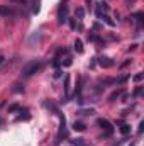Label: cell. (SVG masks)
Masks as SVG:
<instances>
[{"label":"cell","instance_id":"obj_21","mask_svg":"<svg viewBox=\"0 0 144 146\" xmlns=\"http://www.w3.org/2000/svg\"><path fill=\"white\" fill-rule=\"evenodd\" d=\"M141 94H143V87H137V88L134 90V97H139Z\"/></svg>","mask_w":144,"mask_h":146},{"label":"cell","instance_id":"obj_12","mask_svg":"<svg viewBox=\"0 0 144 146\" xmlns=\"http://www.w3.org/2000/svg\"><path fill=\"white\" fill-rule=\"evenodd\" d=\"M44 107H46V109H49V110H53L54 114H58V112H59V110H58V107H56L51 100H49V102H44Z\"/></svg>","mask_w":144,"mask_h":146},{"label":"cell","instance_id":"obj_7","mask_svg":"<svg viewBox=\"0 0 144 146\" xmlns=\"http://www.w3.org/2000/svg\"><path fill=\"white\" fill-rule=\"evenodd\" d=\"M73 129H75V131H78V133H81V131H85V129H87V124H85L83 121H75Z\"/></svg>","mask_w":144,"mask_h":146},{"label":"cell","instance_id":"obj_23","mask_svg":"<svg viewBox=\"0 0 144 146\" xmlns=\"http://www.w3.org/2000/svg\"><path fill=\"white\" fill-rule=\"evenodd\" d=\"M143 78H144V75H143V73H137V75L134 76V80H136V82H141Z\"/></svg>","mask_w":144,"mask_h":146},{"label":"cell","instance_id":"obj_22","mask_svg":"<svg viewBox=\"0 0 144 146\" xmlns=\"http://www.w3.org/2000/svg\"><path fill=\"white\" fill-rule=\"evenodd\" d=\"M71 58H70V56H68V58H66V60H65V63H63V66H71Z\"/></svg>","mask_w":144,"mask_h":146},{"label":"cell","instance_id":"obj_4","mask_svg":"<svg viewBox=\"0 0 144 146\" xmlns=\"http://www.w3.org/2000/svg\"><path fill=\"white\" fill-rule=\"evenodd\" d=\"M97 60V63L100 65V66H104V68H110V66H114V61L107 58V56H100V58H95Z\"/></svg>","mask_w":144,"mask_h":146},{"label":"cell","instance_id":"obj_28","mask_svg":"<svg viewBox=\"0 0 144 146\" xmlns=\"http://www.w3.org/2000/svg\"><path fill=\"white\" fill-rule=\"evenodd\" d=\"M129 146H136V143H131V145H129Z\"/></svg>","mask_w":144,"mask_h":146},{"label":"cell","instance_id":"obj_16","mask_svg":"<svg viewBox=\"0 0 144 146\" xmlns=\"http://www.w3.org/2000/svg\"><path fill=\"white\" fill-rule=\"evenodd\" d=\"M17 110H20V106H19V104H12V106H9V112H17Z\"/></svg>","mask_w":144,"mask_h":146},{"label":"cell","instance_id":"obj_5","mask_svg":"<svg viewBox=\"0 0 144 146\" xmlns=\"http://www.w3.org/2000/svg\"><path fill=\"white\" fill-rule=\"evenodd\" d=\"M97 124H98L102 129H105L107 133H112V134H114V126L108 122L107 119H98V121H97Z\"/></svg>","mask_w":144,"mask_h":146},{"label":"cell","instance_id":"obj_20","mask_svg":"<svg viewBox=\"0 0 144 146\" xmlns=\"http://www.w3.org/2000/svg\"><path fill=\"white\" fill-rule=\"evenodd\" d=\"M132 17H136V19H137V21L141 22V21H143V17H144V14H143V12H136V14H134Z\"/></svg>","mask_w":144,"mask_h":146},{"label":"cell","instance_id":"obj_8","mask_svg":"<svg viewBox=\"0 0 144 146\" xmlns=\"http://www.w3.org/2000/svg\"><path fill=\"white\" fill-rule=\"evenodd\" d=\"M31 119V114L27 109H20V115L17 117V121H29Z\"/></svg>","mask_w":144,"mask_h":146},{"label":"cell","instance_id":"obj_2","mask_svg":"<svg viewBox=\"0 0 144 146\" xmlns=\"http://www.w3.org/2000/svg\"><path fill=\"white\" fill-rule=\"evenodd\" d=\"M58 115H59V133H58V138H56V145H59V141H61L63 138H66V136H68L66 119H65V115H63L61 112H58Z\"/></svg>","mask_w":144,"mask_h":146},{"label":"cell","instance_id":"obj_3","mask_svg":"<svg viewBox=\"0 0 144 146\" xmlns=\"http://www.w3.org/2000/svg\"><path fill=\"white\" fill-rule=\"evenodd\" d=\"M65 3H66V2L61 3L59 12H58V22H59V24H65V22L68 21V7H66Z\"/></svg>","mask_w":144,"mask_h":146},{"label":"cell","instance_id":"obj_13","mask_svg":"<svg viewBox=\"0 0 144 146\" xmlns=\"http://www.w3.org/2000/svg\"><path fill=\"white\" fill-rule=\"evenodd\" d=\"M71 145L73 146H87L83 138H75V139H71Z\"/></svg>","mask_w":144,"mask_h":146},{"label":"cell","instance_id":"obj_18","mask_svg":"<svg viewBox=\"0 0 144 146\" xmlns=\"http://www.w3.org/2000/svg\"><path fill=\"white\" fill-rule=\"evenodd\" d=\"M88 39L90 41H95V42H102V39L98 36H95V34H88Z\"/></svg>","mask_w":144,"mask_h":146},{"label":"cell","instance_id":"obj_29","mask_svg":"<svg viewBox=\"0 0 144 146\" xmlns=\"http://www.w3.org/2000/svg\"><path fill=\"white\" fill-rule=\"evenodd\" d=\"M65 2H66V0H65Z\"/></svg>","mask_w":144,"mask_h":146},{"label":"cell","instance_id":"obj_10","mask_svg":"<svg viewBox=\"0 0 144 146\" xmlns=\"http://www.w3.org/2000/svg\"><path fill=\"white\" fill-rule=\"evenodd\" d=\"M70 75L65 76V94H66V99H70Z\"/></svg>","mask_w":144,"mask_h":146},{"label":"cell","instance_id":"obj_17","mask_svg":"<svg viewBox=\"0 0 144 146\" xmlns=\"http://www.w3.org/2000/svg\"><path fill=\"white\" fill-rule=\"evenodd\" d=\"M93 112H95L93 109H81V110H80V114H81V115H92Z\"/></svg>","mask_w":144,"mask_h":146},{"label":"cell","instance_id":"obj_26","mask_svg":"<svg viewBox=\"0 0 144 146\" xmlns=\"http://www.w3.org/2000/svg\"><path fill=\"white\" fill-rule=\"evenodd\" d=\"M61 76V70H56V73H54V78H59Z\"/></svg>","mask_w":144,"mask_h":146},{"label":"cell","instance_id":"obj_14","mask_svg":"<svg viewBox=\"0 0 144 146\" xmlns=\"http://www.w3.org/2000/svg\"><path fill=\"white\" fill-rule=\"evenodd\" d=\"M120 133H122L124 136H127V134L131 133V126H127V124H122V126H120Z\"/></svg>","mask_w":144,"mask_h":146},{"label":"cell","instance_id":"obj_9","mask_svg":"<svg viewBox=\"0 0 144 146\" xmlns=\"http://www.w3.org/2000/svg\"><path fill=\"white\" fill-rule=\"evenodd\" d=\"M122 94H124V90H122V88H119V90H115V92H112V94L108 95V100H110V102H115V99H119Z\"/></svg>","mask_w":144,"mask_h":146},{"label":"cell","instance_id":"obj_27","mask_svg":"<svg viewBox=\"0 0 144 146\" xmlns=\"http://www.w3.org/2000/svg\"><path fill=\"white\" fill-rule=\"evenodd\" d=\"M3 60H5V58H3V56H0V63H3Z\"/></svg>","mask_w":144,"mask_h":146},{"label":"cell","instance_id":"obj_1","mask_svg":"<svg viewBox=\"0 0 144 146\" xmlns=\"http://www.w3.org/2000/svg\"><path fill=\"white\" fill-rule=\"evenodd\" d=\"M41 66H42L41 61H31V63H27V65L22 68V76H32L34 73H37L41 70Z\"/></svg>","mask_w":144,"mask_h":146},{"label":"cell","instance_id":"obj_19","mask_svg":"<svg viewBox=\"0 0 144 146\" xmlns=\"http://www.w3.org/2000/svg\"><path fill=\"white\" fill-rule=\"evenodd\" d=\"M102 21H105L110 27H114V26H115V22H114V21H110V17H107V15H104V19H102Z\"/></svg>","mask_w":144,"mask_h":146},{"label":"cell","instance_id":"obj_15","mask_svg":"<svg viewBox=\"0 0 144 146\" xmlns=\"http://www.w3.org/2000/svg\"><path fill=\"white\" fill-rule=\"evenodd\" d=\"M75 14H76V17H78V19H83V17H85V9H83V7H78Z\"/></svg>","mask_w":144,"mask_h":146},{"label":"cell","instance_id":"obj_11","mask_svg":"<svg viewBox=\"0 0 144 146\" xmlns=\"http://www.w3.org/2000/svg\"><path fill=\"white\" fill-rule=\"evenodd\" d=\"M73 46H75V51L76 53H83V42H81V39H76Z\"/></svg>","mask_w":144,"mask_h":146},{"label":"cell","instance_id":"obj_6","mask_svg":"<svg viewBox=\"0 0 144 146\" xmlns=\"http://www.w3.org/2000/svg\"><path fill=\"white\" fill-rule=\"evenodd\" d=\"M0 15L2 17H10V15H14V9L9 7V5H0Z\"/></svg>","mask_w":144,"mask_h":146},{"label":"cell","instance_id":"obj_24","mask_svg":"<svg viewBox=\"0 0 144 146\" xmlns=\"http://www.w3.org/2000/svg\"><path fill=\"white\" fill-rule=\"evenodd\" d=\"M15 92H24V85L20 87V85H15V88H14Z\"/></svg>","mask_w":144,"mask_h":146},{"label":"cell","instance_id":"obj_25","mask_svg":"<svg viewBox=\"0 0 144 146\" xmlns=\"http://www.w3.org/2000/svg\"><path fill=\"white\" fill-rule=\"evenodd\" d=\"M143 131H144V121H141L139 122V134H143Z\"/></svg>","mask_w":144,"mask_h":146}]
</instances>
